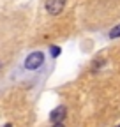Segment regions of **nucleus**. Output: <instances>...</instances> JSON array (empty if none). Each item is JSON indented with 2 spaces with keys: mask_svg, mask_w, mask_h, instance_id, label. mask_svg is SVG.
Segmentation results:
<instances>
[{
  "mask_svg": "<svg viewBox=\"0 0 120 127\" xmlns=\"http://www.w3.org/2000/svg\"><path fill=\"white\" fill-rule=\"evenodd\" d=\"M42 64H44V53L42 51H34V53H30L25 58V69L35 71V69H39L42 65Z\"/></svg>",
  "mask_w": 120,
  "mask_h": 127,
  "instance_id": "nucleus-1",
  "label": "nucleus"
},
{
  "mask_svg": "<svg viewBox=\"0 0 120 127\" xmlns=\"http://www.w3.org/2000/svg\"><path fill=\"white\" fill-rule=\"evenodd\" d=\"M67 0H46V12L51 16H58L64 11Z\"/></svg>",
  "mask_w": 120,
  "mask_h": 127,
  "instance_id": "nucleus-2",
  "label": "nucleus"
},
{
  "mask_svg": "<svg viewBox=\"0 0 120 127\" xmlns=\"http://www.w3.org/2000/svg\"><path fill=\"white\" fill-rule=\"evenodd\" d=\"M65 117H67V108H65V106H58V108H55V109L51 111V115H50V118H51L53 124H55V122H64Z\"/></svg>",
  "mask_w": 120,
  "mask_h": 127,
  "instance_id": "nucleus-3",
  "label": "nucleus"
},
{
  "mask_svg": "<svg viewBox=\"0 0 120 127\" xmlns=\"http://www.w3.org/2000/svg\"><path fill=\"white\" fill-rule=\"evenodd\" d=\"M117 37H120V25H117V27L110 32V39H117Z\"/></svg>",
  "mask_w": 120,
  "mask_h": 127,
  "instance_id": "nucleus-4",
  "label": "nucleus"
},
{
  "mask_svg": "<svg viewBox=\"0 0 120 127\" xmlns=\"http://www.w3.org/2000/svg\"><path fill=\"white\" fill-rule=\"evenodd\" d=\"M58 53H60V48H51V55L53 57H57Z\"/></svg>",
  "mask_w": 120,
  "mask_h": 127,
  "instance_id": "nucleus-5",
  "label": "nucleus"
},
{
  "mask_svg": "<svg viewBox=\"0 0 120 127\" xmlns=\"http://www.w3.org/2000/svg\"><path fill=\"white\" fill-rule=\"evenodd\" d=\"M51 127H65V125H64V124H62V122H55V124H53V125H51Z\"/></svg>",
  "mask_w": 120,
  "mask_h": 127,
  "instance_id": "nucleus-6",
  "label": "nucleus"
},
{
  "mask_svg": "<svg viewBox=\"0 0 120 127\" xmlns=\"http://www.w3.org/2000/svg\"><path fill=\"white\" fill-rule=\"evenodd\" d=\"M4 127H12V125H11V124H5V125H4Z\"/></svg>",
  "mask_w": 120,
  "mask_h": 127,
  "instance_id": "nucleus-7",
  "label": "nucleus"
},
{
  "mask_svg": "<svg viewBox=\"0 0 120 127\" xmlns=\"http://www.w3.org/2000/svg\"><path fill=\"white\" fill-rule=\"evenodd\" d=\"M0 69H2V60H0Z\"/></svg>",
  "mask_w": 120,
  "mask_h": 127,
  "instance_id": "nucleus-8",
  "label": "nucleus"
},
{
  "mask_svg": "<svg viewBox=\"0 0 120 127\" xmlns=\"http://www.w3.org/2000/svg\"><path fill=\"white\" fill-rule=\"evenodd\" d=\"M117 127H120V124H118V125H117Z\"/></svg>",
  "mask_w": 120,
  "mask_h": 127,
  "instance_id": "nucleus-9",
  "label": "nucleus"
}]
</instances>
